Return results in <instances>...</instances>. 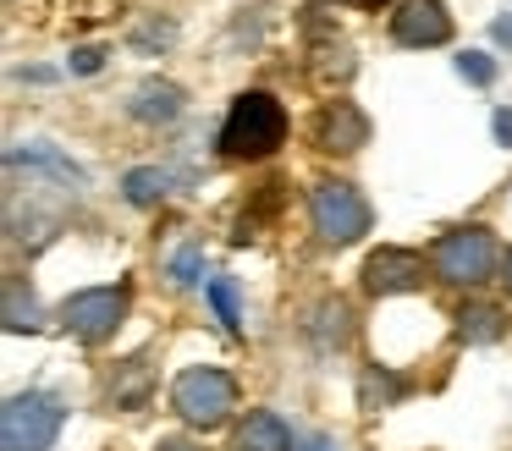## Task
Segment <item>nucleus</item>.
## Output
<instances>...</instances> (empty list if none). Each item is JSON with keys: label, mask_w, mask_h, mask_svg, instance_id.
<instances>
[{"label": "nucleus", "mask_w": 512, "mask_h": 451, "mask_svg": "<svg viewBox=\"0 0 512 451\" xmlns=\"http://www.w3.org/2000/svg\"><path fill=\"white\" fill-rule=\"evenodd\" d=\"M402 391H408V385H402L397 374H386V369H369L364 374V407H391Z\"/></svg>", "instance_id": "nucleus-19"}, {"label": "nucleus", "mask_w": 512, "mask_h": 451, "mask_svg": "<svg viewBox=\"0 0 512 451\" xmlns=\"http://www.w3.org/2000/svg\"><path fill=\"white\" fill-rule=\"evenodd\" d=\"M303 325H309V336H314V347L320 352H331V347H342L347 341V303L342 297H325V303H314V314L303 319Z\"/></svg>", "instance_id": "nucleus-13"}, {"label": "nucleus", "mask_w": 512, "mask_h": 451, "mask_svg": "<svg viewBox=\"0 0 512 451\" xmlns=\"http://www.w3.org/2000/svg\"><path fill=\"white\" fill-rule=\"evenodd\" d=\"M155 451H199V446H193V440H160Z\"/></svg>", "instance_id": "nucleus-25"}, {"label": "nucleus", "mask_w": 512, "mask_h": 451, "mask_svg": "<svg viewBox=\"0 0 512 451\" xmlns=\"http://www.w3.org/2000/svg\"><path fill=\"white\" fill-rule=\"evenodd\" d=\"M127 319V292L122 286H89V292H72L61 303V325L78 341H105L116 336V325Z\"/></svg>", "instance_id": "nucleus-6"}, {"label": "nucleus", "mask_w": 512, "mask_h": 451, "mask_svg": "<svg viewBox=\"0 0 512 451\" xmlns=\"http://www.w3.org/2000/svg\"><path fill=\"white\" fill-rule=\"evenodd\" d=\"M501 281H507V292H512V253L501 259Z\"/></svg>", "instance_id": "nucleus-26"}, {"label": "nucleus", "mask_w": 512, "mask_h": 451, "mask_svg": "<svg viewBox=\"0 0 512 451\" xmlns=\"http://www.w3.org/2000/svg\"><path fill=\"white\" fill-rule=\"evenodd\" d=\"M496 72H501L496 55H485V50H463V55H457V77H468L474 88H490V83H496Z\"/></svg>", "instance_id": "nucleus-20"}, {"label": "nucleus", "mask_w": 512, "mask_h": 451, "mask_svg": "<svg viewBox=\"0 0 512 451\" xmlns=\"http://www.w3.org/2000/svg\"><path fill=\"white\" fill-rule=\"evenodd\" d=\"M287 143V105L265 88H248L232 99L221 121V154L226 160H265Z\"/></svg>", "instance_id": "nucleus-1"}, {"label": "nucleus", "mask_w": 512, "mask_h": 451, "mask_svg": "<svg viewBox=\"0 0 512 451\" xmlns=\"http://www.w3.org/2000/svg\"><path fill=\"white\" fill-rule=\"evenodd\" d=\"M100 66H105V50H100V44H83V50L67 55V72H78V77L100 72Z\"/></svg>", "instance_id": "nucleus-22"}, {"label": "nucleus", "mask_w": 512, "mask_h": 451, "mask_svg": "<svg viewBox=\"0 0 512 451\" xmlns=\"http://www.w3.org/2000/svg\"><path fill=\"white\" fill-rule=\"evenodd\" d=\"M210 303H215V319L237 336V330H243V292H237V275H215V281H210Z\"/></svg>", "instance_id": "nucleus-16"}, {"label": "nucleus", "mask_w": 512, "mask_h": 451, "mask_svg": "<svg viewBox=\"0 0 512 451\" xmlns=\"http://www.w3.org/2000/svg\"><path fill=\"white\" fill-rule=\"evenodd\" d=\"M490 132H496L501 149H512V105H501L496 116H490Z\"/></svg>", "instance_id": "nucleus-23"}, {"label": "nucleus", "mask_w": 512, "mask_h": 451, "mask_svg": "<svg viewBox=\"0 0 512 451\" xmlns=\"http://www.w3.org/2000/svg\"><path fill=\"white\" fill-rule=\"evenodd\" d=\"M67 424V407L50 391H17L0 407V451H50Z\"/></svg>", "instance_id": "nucleus-2"}, {"label": "nucleus", "mask_w": 512, "mask_h": 451, "mask_svg": "<svg viewBox=\"0 0 512 451\" xmlns=\"http://www.w3.org/2000/svg\"><path fill=\"white\" fill-rule=\"evenodd\" d=\"M237 451H292V429L281 424V413H248V424L237 429Z\"/></svg>", "instance_id": "nucleus-12"}, {"label": "nucleus", "mask_w": 512, "mask_h": 451, "mask_svg": "<svg viewBox=\"0 0 512 451\" xmlns=\"http://www.w3.org/2000/svg\"><path fill=\"white\" fill-rule=\"evenodd\" d=\"M166 275H171V286H177V292L199 286L204 281V248H199V242H182V248L166 259Z\"/></svg>", "instance_id": "nucleus-17"}, {"label": "nucleus", "mask_w": 512, "mask_h": 451, "mask_svg": "<svg viewBox=\"0 0 512 451\" xmlns=\"http://www.w3.org/2000/svg\"><path fill=\"white\" fill-rule=\"evenodd\" d=\"M490 39H496L501 50H512V11H501V17L490 22Z\"/></svg>", "instance_id": "nucleus-24"}, {"label": "nucleus", "mask_w": 512, "mask_h": 451, "mask_svg": "<svg viewBox=\"0 0 512 451\" xmlns=\"http://www.w3.org/2000/svg\"><path fill=\"white\" fill-rule=\"evenodd\" d=\"M171 33H177V28H171L166 17H160V22H144V28L133 33V50H144V55H149V50H166Z\"/></svg>", "instance_id": "nucleus-21"}, {"label": "nucleus", "mask_w": 512, "mask_h": 451, "mask_svg": "<svg viewBox=\"0 0 512 451\" xmlns=\"http://www.w3.org/2000/svg\"><path fill=\"white\" fill-rule=\"evenodd\" d=\"M309 215H314V231H320L331 248H347V242H358V237L369 231V204H364V193H358L353 182H336V176L314 182Z\"/></svg>", "instance_id": "nucleus-5"}, {"label": "nucleus", "mask_w": 512, "mask_h": 451, "mask_svg": "<svg viewBox=\"0 0 512 451\" xmlns=\"http://www.w3.org/2000/svg\"><path fill=\"white\" fill-rule=\"evenodd\" d=\"M314 143L325 154H353L369 143V116L353 105V99H325L320 121H314Z\"/></svg>", "instance_id": "nucleus-8"}, {"label": "nucleus", "mask_w": 512, "mask_h": 451, "mask_svg": "<svg viewBox=\"0 0 512 451\" xmlns=\"http://www.w3.org/2000/svg\"><path fill=\"white\" fill-rule=\"evenodd\" d=\"M171 407L188 418L193 429H221L237 407V385L221 369H182L171 385Z\"/></svg>", "instance_id": "nucleus-4"}, {"label": "nucleus", "mask_w": 512, "mask_h": 451, "mask_svg": "<svg viewBox=\"0 0 512 451\" xmlns=\"http://www.w3.org/2000/svg\"><path fill=\"white\" fill-rule=\"evenodd\" d=\"M39 325V303L34 292H23L17 275H6V330H34Z\"/></svg>", "instance_id": "nucleus-18"}, {"label": "nucleus", "mask_w": 512, "mask_h": 451, "mask_svg": "<svg viewBox=\"0 0 512 451\" xmlns=\"http://www.w3.org/2000/svg\"><path fill=\"white\" fill-rule=\"evenodd\" d=\"M430 270L446 286H479L496 275V237L485 226H457L430 248Z\"/></svg>", "instance_id": "nucleus-3"}, {"label": "nucleus", "mask_w": 512, "mask_h": 451, "mask_svg": "<svg viewBox=\"0 0 512 451\" xmlns=\"http://www.w3.org/2000/svg\"><path fill=\"white\" fill-rule=\"evenodd\" d=\"M457 336L463 341H501L507 336V314L496 303H463L457 308Z\"/></svg>", "instance_id": "nucleus-14"}, {"label": "nucleus", "mask_w": 512, "mask_h": 451, "mask_svg": "<svg viewBox=\"0 0 512 451\" xmlns=\"http://www.w3.org/2000/svg\"><path fill=\"white\" fill-rule=\"evenodd\" d=\"M166 193H171V171H160V165H138V171L122 176V198H127V204H138V209L160 204Z\"/></svg>", "instance_id": "nucleus-15"}, {"label": "nucleus", "mask_w": 512, "mask_h": 451, "mask_svg": "<svg viewBox=\"0 0 512 451\" xmlns=\"http://www.w3.org/2000/svg\"><path fill=\"white\" fill-rule=\"evenodd\" d=\"M303 451H336V446H331V440H309Z\"/></svg>", "instance_id": "nucleus-27"}, {"label": "nucleus", "mask_w": 512, "mask_h": 451, "mask_svg": "<svg viewBox=\"0 0 512 451\" xmlns=\"http://www.w3.org/2000/svg\"><path fill=\"white\" fill-rule=\"evenodd\" d=\"M182 88L177 83H144L133 99H127V110H133V121H149V127H160V121H177L182 116Z\"/></svg>", "instance_id": "nucleus-11"}, {"label": "nucleus", "mask_w": 512, "mask_h": 451, "mask_svg": "<svg viewBox=\"0 0 512 451\" xmlns=\"http://www.w3.org/2000/svg\"><path fill=\"white\" fill-rule=\"evenodd\" d=\"M364 286L375 297H391V292H413L424 286V259L413 248H380L364 259Z\"/></svg>", "instance_id": "nucleus-9"}, {"label": "nucleus", "mask_w": 512, "mask_h": 451, "mask_svg": "<svg viewBox=\"0 0 512 451\" xmlns=\"http://www.w3.org/2000/svg\"><path fill=\"white\" fill-rule=\"evenodd\" d=\"M391 39L402 50H430V44H446L452 39V17H446L441 0H402L391 11Z\"/></svg>", "instance_id": "nucleus-7"}, {"label": "nucleus", "mask_w": 512, "mask_h": 451, "mask_svg": "<svg viewBox=\"0 0 512 451\" xmlns=\"http://www.w3.org/2000/svg\"><path fill=\"white\" fill-rule=\"evenodd\" d=\"M45 171V176H56L61 187H67V193H78L83 182H89V176H83V165L72 160V154H61L56 143H45V138H28V143H12V149H6V171Z\"/></svg>", "instance_id": "nucleus-10"}]
</instances>
